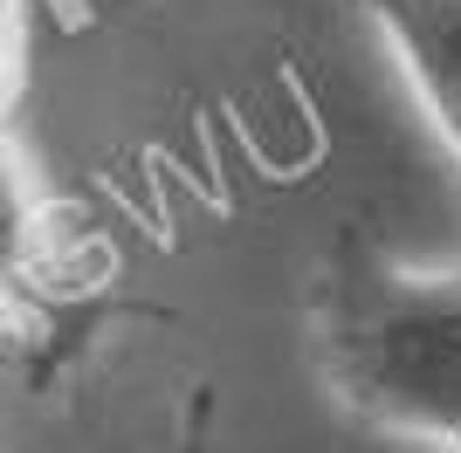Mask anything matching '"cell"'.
Instances as JSON below:
<instances>
[{"mask_svg":"<svg viewBox=\"0 0 461 453\" xmlns=\"http://www.w3.org/2000/svg\"><path fill=\"white\" fill-rule=\"evenodd\" d=\"M317 378L358 426L461 453V268H406L385 247H330L317 302Z\"/></svg>","mask_w":461,"mask_h":453,"instance_id":"obj_1","label":"cell"},{"mask_svg":"<svg viewBox=\"0 0 461 453\" xmlns=\"http://www.w3.org/2000/svg\"><path fill=\"white\" fill-rule=\"evenodd\" d=\"M173 453H213V392L207 385H186V405H179V440Z\"/></svg>","mask_w":461,"mask_h":453,"instance_id":"obj_3","label":"cell"},{"mask_svg":"<svg viewBox=\"0 0 461 453\" xmlns=\"http://www.w3.org/2000/svg\"><path fill=\"white\" fill-rule=\"evenodd\" d=\"M372 14L393 56H400L406 83L420 90L434 131L461 158V0H358Z\"/></svg>","mask_w":461,"mask_h":453,"instance_id":"obj_2","label":"cell"}]
</instances>
